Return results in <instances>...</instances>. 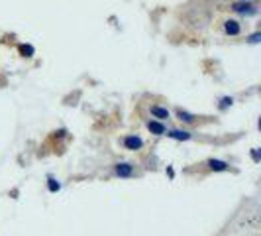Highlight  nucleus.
I'll return each instance as SVG.
<instances>
[{
  "label": "nucleus",
  "instance_id": "f257e3e1",
  "mask_svg": "<svg viewBox=\"0 0 261 236\" xmlns=\"http://www.w3.org/2000/svg\"><path fill=\"white\" fill-rule=\"evenodd\" d=\"M230 10L236 14H242V16H255L259 12V8L251 2H246V0H238V2H232L230 4Z\"/></svg>",
  "mask_w": 261,
  "mask_h": 236
},
{
  "label": "nucleus",
  "instance_id": "f03ea898",
  "mask_svg": "<svg viewBox=\"0 0 261 236\" xmlns=\"http://www.w3.org/2000/svg\"><path fill=\"white\" fill-rule=\"evenodd\" d=\"M124 148L126 150H132V152H136V150H142L144 148V140L140 138V136H136V134H130V136H124Z\"/></svg>",
  "mask_w": 261,
  "mask_h": 236
},
{
  "label": "nucleus",
  "instance_id": "7ed1b4c3",
  "mask_svg": "<svg viewBox=\"0 0 261 236\" xmlns=\"http://www.w3.org/2000/svg\"><path fill=\"white\" fill-rule=\"evenodd\" d=\"M222 28L226 36H240L242 34V24L238 20H226L222 24Z\"/></svg>",
  "mask_w": 261,
  "mask_h": 236
},
{
  "label": "nucleus",
  "instance_id": "20e7f679",
  "mask_svg": "<svg viewBox=\"0 0 261 236\" xmlns=\"http://www.w3.org/2000/svg\"><path fill=\"white\" fill-rule=\"evenodd\" d=\"M114 173L118 177H132L134 175V166L132 163H116L114 166Z\"/></svg>",
  "mask_w": 261,
  "mask_h": 236
},
{
  "label": "nucleus",
  "instance_id": "39448f33",
  "mask_svg": "<svg viewBox=\"0 0 261 236\" xmlns=\"http://www.w3.org/2000/svg\"><path fill=\"white\" fill-rule=\"evenodd\" d=\"M147 130L151 132V134H155V136H163L167 132V128H165V124L161 120H149L147 122Z\"/></svg>",
  "mask_w": 261,
  "mask_h": 236
},
{
  "label": "nucleus",
  "instance_id": "423d86ee",
  "mask_svg": "<svg viewBox=\"0 0 261 236\" xmlns=\"http://www.w3.org/2000/svg\"><path fill=\"white\" fill-rule=\"evenodd\" d=\"M151 116L155 118V120H169V116H171V112L167 110V108H163V106H157V105H153L151 106Z\"/></svg>",
  "mask_w": 261,
  "mask_h": 236
},
{
  "label": "nucleus",
  "instance_id": "0eeeda50",
  "mask_svg": "<svg viewBox=\"0 0 261 236\" xmlns=\"http://www.w3.org/2000/svg\"><path fill=\"white\" fill-rule=\"evenodd\" d=\"M165 134H167L169 138H173V140H181V142H187V140L193 138V134L187 130H167Z\"/></svg>",
  "mask_w": 261,
  "mask_h": 236
},
{
  "label": "nucleus",
  "instance_id": "6e6552de",
  "mask_svg": "<svg viewBox=\"0 0 261 236\" xmlns=\"http://www.w3.org/2000/svg\"><path fill=\"white\" fill-rule=\"evenodd\" d=\"M206 166H208L210 171H228V163L222 159H208Z\"/></svg>",
  "mask_w": 261,
  "mask_h": 236
},
{
  "label": "nucleus",
  "instance_id": "1a4fd4ad",
  "mask_svg": "<svg viewBox=\"0 0 261 236\" xmlns=\"http://www.w3.org/2000/svg\"><path fill=\"white\" fill-rule=\"evenodd\" d=\"M177 116H179V120L185 122V124H193V122L196 120L195 114H191V112H187V110H181V108L177 110Z\"/></svg>",
  "mask_w": 261,
  "mask_h": 236
},
{
  "label": "nucleus",
  "instance_id": "9d476101",
  "mask_svg": "<svg viewBox=\"0 0 261 236\" xmlns=\"http://www.w3.org/2000/svg\"><path fill=\"white\" fill-rule=\"evenodd\" d=\"M47 189H49L51 193H57V191L61 189V183H59L55 177H49V179H47Z\"/></svg>",
  "mask_w": 261,
  "mask_h": 236
},
{
  "label": "nucleus",
  "instance_id": "9b49d317",
  "mask_svg": "<svg viewBox=\"0 0 261 236\" xmlns=\"http://www.w3.org/2000/svg\"><path fill=\"white\" fill-rule=\"evenodd\" d=\"M20 53H22L24 57H32V55L36 53V50H34V45H26V43H22V45H20Z\"/></svg>",
  "mask_w": 261,
  "mask_h": 236
},
{
  "label": "nucleus",
  "instance_id": "f8f14e48",
  "mask_svg": "<svg viewBox=\"0 0 261 236\" xmlns=\"http://www.w3.org/2000/svg\"><path fill=\"white\" fill-rule=\"evenodd\" d=\"M232 105H234V99H232V97H222L218 108H220V110H226V108H230Z\"/></svg>",
  "mask_w": 261,
  "mask_h": 236
},
{
  "label": "nucleus",
  "instance_id": "ddd939ff",
  "mask_svg": "<svg viewBox=\"0 0 261 236\" xmlns=\"http://www.w3.org/2000/svg\"><path fill=\"white\" fill-rule=\"evenodd\" d=\"M259 39H261V34L259 32H255V34H251L248 38V43H259Z\"/></svg>",
  "mask_w": 261,
  "mask_h": 236
},
{
  "label": "nucleus",
  "instance_id": "4468645a",
  "mask_svg": "<svg viewBox=\"0 0 261 236\" xmlns=\"http://www.w3.org/2000/svg\"><path fill=\"white\" fill-rule=\"evenodd\" d=\"M251 157H253V161H259V150L257 148L251 150Z\"/></svg>",
  "mask_w": 261,
  "mask_h": 236
},
{
  "label": "nucleus",
  "instance_id": "2eb2a0df",
  "mask_svg": "<svg viewBox=\"0 0 261 236\" xmlns=\"http://www.w3.org/2000/svg\"><path fill=\"white\" fill-rule=\"evenodd\" d=\"M246 2H249V0H246Z\"/></svg>",
  "mask_w": 261,
  "mask_h": 236
}]
</instances>
